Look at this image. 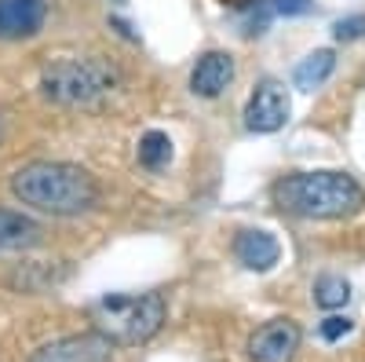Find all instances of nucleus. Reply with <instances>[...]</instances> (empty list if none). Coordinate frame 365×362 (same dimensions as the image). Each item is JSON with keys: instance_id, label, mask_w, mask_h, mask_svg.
I'll list each match as a JSON object with an SVG mask.
<instances>
[{"instance_id": "nucleus-16", "label": "nucleus", "mask_w": 365, "mask_h": 362, "mask_svg": "<svg viewBox=\"0 0 365 362\" xmlns=\"http://www.w3.org/2000/svg\"><path fill=\"white\" fill-rule=\"evenodd\" d=\"M332 34H336V41H358V37H365V15L340 19L336 26H332Z\"/></svg>"}, {"instance_id": "nucleus-11", "label": "nucleus", "mask_w": 365, "mask_h": 362, "mask_svg": "<svg viewBox=\"0 0 365 362\" xmlns=\"http://www.w3.org/2000/svg\"><path fill=\"white\" fill-rule=\"evenodd\" d=\"M37 241H41V227L26 213L0 208V253H22V249H34Z\"/></svg>"}, {"instance_id": "nucleus-18", "label": "nucleus", "mask_w": 365, "mask_h": 362, "mask_svg": "<svg viewBox=\"0 0 365 362\" xmlns=\"http://www.w3.org/2000/svg\"><path fill=\"white\" fill-rule=\"evenodd\" d=\"M0 139H4V114H0Z\"/></svg>"}, {"instance_id": "nucleus-13", "label": "nucleus", "mask_w": 365, "mask_h": 362, "mask_svg": "<svg viewBox=\"0 0 365 362\" xmlns=\"http://www.w3.org/2000/svg\"><path fill=\"white\" fill-rule=\"evenodd\" d=\"M172 161V139L168 132H158V129H150L143 139H139V165L150 169V172H158Z\"/></svg>"}, {"instance_id": "nucleus-8", "label": "nucleus", "mask_w": 365, "mask_h": 362, "mask_svg": "<svg viewBox=\"0 0 365 362\" xmlns=\"http://www.w3.org/2000/svg\"><path fill=\"white\" fill-rule=\"evenodd\" d=\"M48 15V0H0V41L37 37Z\"/></svg>"}, {"instance_id": "nucleus-4", "label": "nucleus", "mask_w": 365, "mask_h": 362, "mask_svg": "<svg viewBox=\"0 0 365 362\" xmlns=\"http://www.w3.org/2000/svg\"><path fill=\"white\" fill-rule=\"evenodd\" d=\"M117 88V70L96 55H77V59H58L44 66L41 74V92L44 99L58 106H91L106 99Z\"/></svg>"}, {"instance_id": "nucleus-9", "label": "nucleus", "mask_w": 365, "mask_h": 362, "mask_svg": "<svg viewBox=\"0 0 365 362\" xmlns=\"http://www.w3.org/2000/svg\"><path fill=\"white\" fill-rule=\"evenodd\" d=\"M230 81H234V59L227 51H205L190 74V92L201 99H216L227 92Z\"/></svg>"}, {"instance_id": "nucleus-6", "label": "nucleus", "mask_w": 365, "mask_h": 362, "mask_svg": "<svg viewBox=\"0 0 365 362\" xmlns=\"http://www.w3.org/2000/svg\"><path fill=\"white\" fill-rule=\"evenodd\" d=\"M289 121V92L278 81H259L245 103V129L249 132H278Z\"/></svg>"}, {"instance_id": "nucleus-15", "label": "nucleus", "mask_w": 365, "mask_h": 362, "mask_svg": "<svg viewBox=\"0 0 365 362\" xmlns=\"http://www.w3.org/2000/svg\"><path fill=\"white\" fill-rule=\"evenodd\" d=\"M307 8L311 0H259V15H299Z\"/></svg>"}, {"instance_id": "nucleus-14", "label": "nucleus", "mask_w": 365, "mask_h": 362, "mask_svg": "<svg viewBox=\"0 0 365 362\" xmlns=\"http://www.w3.org/2000/svg\"><path fill=\"white\" fill-rule=\"evenodd\" d=\"M347 300H351L347 278H340V275H322V278L314 282V304H318V308L336 311V308L347 304Z\"/></svg>"}, {"instance_id": "nucleus-1", "label": "nucleus", "mask_w": 365, "mask_h": 362, "mask_svg": "<svg viewBox=\"0 0 365 362\" xmlns=\"http://www.w3.org/2000/svg\"><path fill=\"white\" fill-rule=\"evenodd\" d=\"M11 194L51 216H81L99 205V183L96 176L70 161H29L15 169L11 176Z\"/></svg>"}, {"instance_id": "nucleus-2", "label": "nucleus", "mask_w": 365, "mask_h": 362, "mask_svg": "<svg viewBox=\"0 0 365 362\" xmlns=\"http://www.w3.org/2000/svg\"><path fill=\"white\" fill-rule=\"evenodd\" d=\"M274 205L299 220H347L354 216L365 194L354 183V176L314 169V172H289L270 187Z\"/></svg>"}, {"instance_id": "nucleus-12", "label": "nucleus", "mask_w": 365, "mask_h": 362, "mask_svg": "<svg viewBox=\"0 0 365 362\" xmlns=\"http://www.w3.org/2000/svg\"><path fill=\"white\" fill-rule=\"evenodd\" d=\"M332 70H336V51L318 48L292 70V84L299 88V92H314V88H322L332 77Z\"/></svg>"}, {"instance_id": "nucleus-7", "label": "nucleus", "mask_w": 365, "mask_h": 362, "mask_svg": "<svg viewBox=\"0 0 365 362\" xmlns=\"http://www.w3.org/2000/svg\"><path fill=\"white\" fill-rule=\"evenodd\" d=\"M29 362H113V344L91 329V333H73L37 348Z\"/></svg>"}, {"instance_id": "nucleus-17", "label": "nucleus", "mask_w": 365, "mask_h": 362, "mask_svg": "<svg viewBox=\"0 0 365 362\" xmlns=\"http://www.w3.org/2000/svg\"><path fill=\"white\" fill-rule=\"evenodd\" d=\"M318 333L325 337V341H340V337H347L351 333V318H340V315H329L322 326H318Z\"/></svg>"}, {"instance_id": "nucleus-10", "label": "nucleus", "mask_w": 365, "mask_h": 362, "mask_svg": "<svg viewBox=\"0 0 365 362\" xmlns=\"http://www.w3.org/2000/svg\"><path fill=\"white\" fill-rule=\"evenodd\" d=\"M234 256L241 267L249 271H270L274 263L282 260V246L270 231H259V227H249V231H237L234 238Z\"/></svg>"}, {"instance_id": "nucleus-3", "label": "nucleus", "mask_w": 365, "mask_h": 362, "mask_svg": "<svg viewBox=\"0 0 365 362\" xmlns=\"http://www.w3.org/2000/svg\"><path fill=\"white\" fill-rule=\"evenodd\" d=\"M96 333L110 344H146L165 326V296L161 293H106L88 308Z\"/></svg>"}, {"instance_id": "nucleus-5", "label": "nucleus", "mask_w": 365, "mask_h": 362, "mask_svg": "<svg viewBox=\"0 0 365 362\" xmlns=\"http://www.w3.org/2000/svg\"><path fill=\"white\" fill-rule=\"evenodd\" d=\"M299 341L303 333L292 318H270L249 337L245 351H249V362H292L299 351Z\"/></svg>"}]
</instances>
